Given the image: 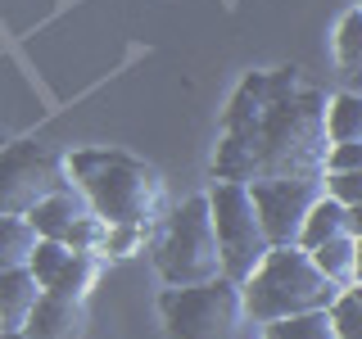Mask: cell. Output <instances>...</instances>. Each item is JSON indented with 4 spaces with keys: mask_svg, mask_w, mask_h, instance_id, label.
Returning <instances> with one entry per match:
<instances>
[{
    "mask_svg": "<svg viewBox=\"0 0 362 339\" xmlns=\"http://www.w3.org/2000/svg\"><path fill=\"white\" fill-rule=\"evenodd\" d=\"M335 294L339 285L317 271L308 249L272 244L263 263L254 267V276L240 285V303L254 321H276V316H294V312H326L335 303Z\"/></svg>",
    "mask_w": 362,
    "mask_h": 339,
    "instance_id": "obj_3",
    "label": "cell"
},
{
    "mask_svg": "<svg viewBox=\"0 0 362 339\" xmlns=\"http://www.w3.org/2000/svg\"><path fill=\"white\" fill-rule=\"evenodd\" d=\"M145 231H150V226H109L100 254H109V258H132L136 249L145 244Z\"/></svg>",
    "mask_w": 362,
    "mask_h": 339,
    "instance_id": "obj_21",
    "label": "cell"
},
{
    "mask_svg": "<svg viewBox=\"0 0 362 339\" xmlns=\"http://www.w3.org/2000/svg\"><path fill=\"white\" fill-rule=\"evenodd\" d=\"M326 141L344 145V141H362V100L339 90L326 100Z\"/></svg>",
    "mask_w": 362,
    "mask_h": 339,
    "instance_id": "obj_15",
    "label": "cell"
},
{
    "mask_svg": "<svg viewBox=\"0 0 362 339\" xmlns=\"http://www.w3.org/2000/svg\"><path fill=\"white\" fill-rule=\"evenodd\" d=\"M263 339H335V331L326 312H294V316L263 321Z\"/></svg>",
    "mask_w": 362,
    "mask_h": 339,
    "instance_id": "obj_17",
    "label": "cell"
},
{
    "mask_svg": "<svg viewBox=\"0 0 362 339\" xmlns=\"http://www.w3.org/2000/svg\"><path fill=\"white\" fill-rule=\"evenodd\" d=\"M154 267L168 285H199V280L222 276V258L218 240H213V222H209V199L195 195L168 218L163 235L154 244Z\"/></svg>",
    "mask_w": 362,
    "mask_h": 339,
    "instance_id": "obj_4",
    "label": "cell"
},
{
    "mask_svg": "<svg viewBox=\"0 0 362 339\" xmlns=\"http://www.w3.org/2000/svg\"><path fill=\"white\" fill-rule=\"evenodd\" d=\"M358 231H362V203H339L331 195H322L299 226V249H317L326 240H339V235L358 240Z\"/></svg>",
    "mask_w": 362,
    "mask_h": 339,
    "instance_id": "obj_10",
    "label": "cell"
},
{
    "mask_svg": "<svg viewBox=\"0 0 362 339\" xmlns=\"http://www.w3.org/2000/svg\"><path fill=\"white\" fill-rule=\"evenodd\" d=\"M32 249H37V231H32L28 218H5L0 213V271L28 267Z\"/></svg>",
    "mask_w": 362,
    "mask_h": 339,
    "instance_id": "obj_16",
    "label": "cell"
},
{
    "mask_svg": "<svg viewBox=\"0 0 362 339\" xmlns=\"http://www.w3.org/2000/svg\"><path fill=\"white\" fill-rule=\"evenodd\" d=\"M158 312L173 339H231L240 331V285L226 276L199 280V285H173L158 294Z\"/></svg>",
    "mask_w": 362,
    "mask_h": 339,
    "instance_id": "obj_6",
    "label": "cell"
},
{
    "mask_svg": "<svg viewBox=\"0 0 362 339\" xmlns=\"http://www.w3.org/2000/svg\"><path fill=\"white\" fill-rule=\"evenodd\" d=\"M258 226L267 244H299V226L308 208L322 199V177H286V181H258L249 186Z\"/></svg>",
    "mask_w": 362,
    "mask_h": 339,
    "instance_id": "obj_8",
    "label": "cell"
},
{
    "mask_svg": "<svg viewBox=\"0 0 362 339\" xmlns=\"http://www.w3.org/2000/svg\"><path fill=\"white\" fill-rule=\"evenodd\" d=\"M326 316H331L335 339H362V303H358V285L339 290L335 303L326 308Z\"/></svg>",
    "mask_w": 362,
    "mask_h": 339,
    "instance_id": "obj_19",
    "label": "cell"
},
{
    "mask_svg": "<svg viewBox=\"0 0 362 339\" xmlns=\"http://www.w3.org/2000/svg\"><path fill=\"white\" fill-rule=\"evenodd\" d=\"M64 186H73L68 158L50 145L18 141L0 154V213L5 218H28L45 195H54Z\"/></svg>",
    "mask_w": 362,
    "mask_h": 339,
    "instance_id": "obj_7",
    "label": "cell"
},
{
    "mask_svg": "<svg viewBox=\"0 0 362 339\" xmlns=\"http://www.w3.org/2000/svg\"><path fill=\"white\" fill-rule=\"evenodd\" d=\"M308 258L317 263V271H322V276L335 280L339 290L358 285V240H354V235H339V240L317 244V249H308Z\"/></svg>",
    "mask_w": 362,
    "mask_h": 339,
    "instance_id": "obj_14",
    "label": "cell"
},
{
    "mask_svg": "<svg viewBox=\"0 0 362 339\" xmlns=\"http://www.w3.org/2000/svg\"><path fill=\"white\" fill-rule=\"evenodd\" d=\"M82 213H90V203L82 199V190L64 186V190H54V195H45L37 208L28 213V222H32V231H37V240H64L68 226L82 218Z\"/></svg>",
    "mask_w": 362,
    "mask_h": 339,
    "instance_id": "obj_11",
    "label": "cell"
},
{
    "mask_svg": "<svg viewBox=\"0 0 362 339\" xmlns=\"http://www.w3.org/2000/svg\"><path fill=\"white\" fill-rule=\"evenodd\" d=\"M322 195L339 203H362V167L354 172H322Z\"/></svg>",
    "mask_w": 362,
    "mask_h": 339,
    "instance_id": "obj_22",
    "label": "cell"
},
{
    "mask_svg": "<svg viewBox=\"0 0 362 339\" xmlns=\"http://www.w3.org/2000/svg\"><path fill=\"white\" fill-rule=\"evenodd\" d=\"M335 59H339V73L354 77L362 68V9H349L344 23L335 32Z\"/></svg>",
    "mask_w": 362,
    "mask_h": 339,
    "instance_id": "obj_18",
    "label": "cell"
},
{
    "mask_svg": "<svg viewBox=\"0 0 362 339\" xmlns=\"http://www.w3.org/2000/svg\"><path fill=\"white\" fill-rule=\"evenodd\" d=\"M41 285L28 267H14V271H0V331H23L32 303L41 299Z\"/></svg>",
    "mask_w": 362,
    "mask_h": 339,
    "instance_id": "obj_12",
    "label": "cell"
},
{
    "mask_svg": "<svg viewBox=\"0 0 362 339\" xmlns=\"http://www.w3.org/2000/svg\"><path fill=\"white\" fill-rule=\"evenodd\" d=\"M0 339H32L28 331H0Z\"/></svg>",
    "mask_w": 362,
    "mask_h": 339,
    "instance_id": "obj_24",
    "label": "cell"
},
{
    "mask_svg": "<svg viewBox=\"0 0 362 339\" xmlns=\"http://www.w3.org/2000/svg\"><path fill=\"white\" fill-rule=\"evenodd\" d=\"M204 199H209V222H213V240H218L222 276L245 285L254 276V267L263 263V254L272 249L263 226H258L249 186H240V181H213V190Z\"/></svg>",
    "mask_w": 362,
    "mask_h": 339,
    "instance_id": "obj_5",
    "label": "cell"
},
{
    "mask_svg": "<svg viewBox=\"0 0 362 339\" xmlns=\"http://www.w3.org/2000/svg\"><path fill=\"white\" fill-rule=\"evenodd\" d=\"M354 167H362V141H344L326 150L322 172H354Z\"/></svg>",
    "mask_w": 362,
    "mask_h": 339,
    "instance_id": "obj_23",
    "label": "cell"
},
{
    "mask_svg": "<svg viewBox=\"0 0 362 339\" xmlns=\"http://www.w3.org/2000/svg\"><path fill=\"white\" fill-rule=\"evenodd\" d=\"M68 177L82 190L95 218L109 226H150L163 208V181L145 158L122 150H77L68 158Z\"/></svg>",
    "mask_w": 362,
    "mask_h": 339,
    "instance_id": "obj_2",
    "label": "cell"
},
{
    "mask_svg": "<svg viewBox=\"0 0 362 339\" xmlns=\"http://www.w3.org/2000/svg\"><path fill=\"white\" fill-rule=\"evenodd\" d=\"M23 331L32 339H82L86 335V303L59 299V294H41V299L32 303Z\"/></svg>",
    "mask_w": 362,
    "mask_h": 339,
    "instance_id": "obj_9",
    "label": "cell"
},
{
    "mask_svg": "<svg viewBox=\"0 0 362 339\" xmlns=\"http://www.w3.org/2000/svg\"><path fill=\"white\" fill-rule=\"evenodd\" d=\"M105 231H109V222H105V218H95V213H82V218L68 226L64 244H68V249H77V254H100V244H105Z\"/></svg>",
    "mask_w": 362,
    "mask_h": 339,
    "instance_id": "obj_20",
    "label": "cell"
},
{
    "mask_svg": "<svg viewBox=\"0 0 362 339\" xmlns=\"http://www.w3.org/2000/svg\"><path fill=\"white\" fill-rule=\"evenodd\" d=\"M95 280H100V258L95 254H68L64 258V267L54 271V280L45 285V294H59V299H77V303H86V294L95 290Z\"/></svg>",
    "mask_w": 362,
    "mask_h": 339,
    "instance_id": "obj_13",
    "label": "cell"
},
{
    "mask_svg": "<svg viewBox=\"0 0 362 339\" xmlns=\"http://www.w3.org/2000/svg\"><path fill=\"white\" fill-rule=\"evenodd\" d=\"M326 95L303 82L299 68L249 73L226 105L222 141L213 154L218 181H286L322 177L326 163Z\"/></svg>",
    "mask_w": 362,
    "mask_h": 339,
    "instance_id": "obj_1",
    "label": "cell"
}]
</instances>
